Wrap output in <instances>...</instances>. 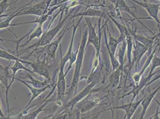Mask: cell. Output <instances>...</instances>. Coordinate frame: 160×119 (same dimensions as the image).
I'll return each instance as SVG.
<instances>
[{
  "mask_svg": "<svg viewBox=\"0 0 160 119\" xmlns=\"http://www.w3.org/2000/svg\"><path fill=\"white\" fill-rule=\"evenodd\" d=\"M75 10H76V8H74L72 10H71L70 12H69V13H67L66 16L63 18V13H64L65 10L62 11L61 12L60 19H59V21L58 23V25L56 26L53 27V28L50 29L48 30H46L45 32H44V33L42 34V35L41 36L40 39H39V40L37 42L34 43L32 45L28 46V47H27V48H25V49L20 50V51L19 53V56L20 55H22V54L26 53L29 50L33 49V50L32 51L31 53L29 54V55H27L25 57H23V58H22V59L25 60V59H26V58H29L40 47L47 46L49 44H50L52 42V41L54 38V37L58 33H59L61 29L64 26L65 23L71 19L70 18L72 17V13H73V12Z\"/></svg>",
  "mask_w": 160,
  "mask_h": 119,
  "instance_id": "obj_1",
  "label": "cell"
},
{
  "mask_svg": "<svg viewBox=\"0 0 160 119\" xmlns=\"http://www.w3.org/2000/svg\"><path fill=\"white\" fill-rule=\"evenodd\" d=\"M87 37H88V29H86L83 35L81 36V44L78 53L77 55V60L75 64V70L73 73L72 80L71 83L69 85V88L67 92L68 95L67 99H69L70 97L75 93H76L78 90V86L79 81L81 80V72L83 64V61L84 57V54L86 52V46L87 44Z\"/></svg>",
  "mask_w": 160,
  "mask_h": 119,
  "instance_id": "obj_2",
  "label": "cell"
},
{
  "mask_svg": "<svg viewBox=\"0 0 160 119\" xmlns=\"http://www.w3.org/2000/svg\"><path fill=\"white\" fill-rule=\"evenodd\" d=\"M86 23L88 29V37H87V44L86 49L87 47L92 44L93 45L96 50V56L94 59V65L98 66L99 63V59L100 58V37H101V32L100 30V24L101 18L99 20V36L97 35L96 32V26H94L92 22V20L89 17H86Z\"/></svg>",
  "mask_w": 160,
  "mask_h": 119,
  "instance_id": "obj_3",
  "label": "cell"
},
{
  "mask_svg": "<svg viewBox=\"0 0 160 119\" xmlns=\"http://www.w3.org/2000/svg\"><path fill=\"white\" fill-rule=\"evenodd\" d=\"M33 1H31L28 4L22 6V8L19 11L18 17L22 16L33 15L36 16H42L47 13L50 6L52 2V0L42 1L40 2L32 5Z\"/></svg>",
  "mask_w": 160,
  "mask_h": 119,
  "instance_id": "obj_4",
  "label": "cell"
},
{
  "mask_svg": "<svg viewBox=\"0 0 160 119\" xmlns=\"http://www.w3.org/2000/svg\"><path fill=\"white\" fill-rule=\"evenodd\" d=\"M41 54H39L37 61H31L29 66L32 69L33 73H37L41 76L44 77L50 83L54 84V76L52 77L49 69V64L46 60V54H44V59L40 60Z\"/></svg>",
  "mask_w": 160,
  "mask_h": 119,
  "instance_id": "obj_5",
  "label": "cell"
},
{
  "mask_svg": "<svg viewBox=\"0 0 160 119\" xmlns=\"http://www.w3.org/2000/svg\"><path fill=\"white\" fill-rule=\"evenodd\" d=\"M97 85L96 82L93 80L92 82L88 83L86 87H85L80 93H77L74 97L68 101L67 104L63 106L62 110L72 111L74 107L76 106L81 101L86 98L93 91L94 88Z\"/></svg>",
  "mask_w": 160,
  "mask_h": 119,
  "instance_id": "obj_6",
  "label": "cell"
},
{
  "mask_svg": "<svg viewBox=\"0 0 160 119\" xmlns=\"http://www.w3.org/2000/svg\"><path fill=\"white\" fill-rule=\"evenodd\" d=\"M72 16L71 17V19L68 21V23L67 24V26L65 27V29L63 30L62 32L60 34V36L58 37V38L57 40H54L53 42H52L50 44H49L48 45L46 46V60H47V63L48 64H49L50 63H53L55 59H56L57 50H58L59 46H60L61 41H62L65 34L67 31L68 27L69 26V25L70 22L73 19Z\"/></svg>",
  "mask_w": 160,
  "mask_h": 119,
  "instance_id": "obj_7",
  "label": "cell"
},
{
  "mask_svg": "<svg viewBox=\"0 0 160 119\" xmlns=\"http://www.w3.org/2000/svg\"><path fill=\"white\" fill-rule=\"evenodd\" d=\"M82 19H83V17H81L80 19L78 20V21L76 23V25L74 24L73 20H72V36H71V40H70L69 45V46H68V50H67V53L65 54V55L63 57H62V46H61V45H60V58H61V59H60V64H59V69L64 70L66 63H67L68 61H69L72 53L73 52L72 49H73V42H74V38H75V33H76V32L77 31V29L78 28V27L80 26V23H81V20H82Z\"/></svg>",
  "mask_w": 160,
  "mask_h": 119,
  "instance_id": "obj_8",
  "label": "cell"
},
{
  "mask_svg": "<svg viewBox=\"0 0 160 119\" xmlns=\"http://www.w3.org/2000/svg\"><path fill=\"white\" fill-rule=\"evenodd\" d=\"M56 89V85L55 84L53 87H52V91L50 92V93L47 95L46 98H45V99L42 101V102H41L38 106V108H37V109L34 110L31 112H28L27 114L23 115L22 119H37L38 116H39L41 112L43 111H44V108L45 107L47 106V104H48L50 102H53V101H56V99H53V98H50V96L52 95L53 94L54 91Z\"/></svg>",
  "mask_w": 160,
  "mask_h": 119,
  "instance_id": "obj_9",
  "label": "cell"
},
{
  "mask_svg": "<svg viewBox=\"0 0 160 119\" xmlns=\"http://www.w3.org/2000/svg\"><path fill=\"white\" fill-rule=\"evenodd\" d=\"M10 63L7 66H4L0 64V83H2L4 86L6 88V104L7 106V112L8 114V116H10V106H9V102H8V88L9 86L10 83H8L9 79L12 80V76H10V73L8 72V70L10 68ZM0 98H1V93L0 91Z\"/></svg>",
  "mask_w": 160,
  "mask_h": 119,
  "instance_id": "obj_10",
  "label": "cell"
},
{
  "mask_svg": "<svg viewBox=\"0 0 160 119\" xmlns=\"http://www.w3.org/2000/svg\"><path fill=\"white\" fill-rule=\"evenodd\" d=\"M143 98L142 99L137 101L135 102H130L128 104L111 107V108H108L105 111H107V110H111L112 111H113V110H122L124 111L125 113H126L124 119H131L132 116H133L134 112H136V110L138 109L139 106H140L142 101H143Z\"/></svg>",
  "mask_w": 160,
  "mask_h": 119,
  "instance_id": "obj_11",
  "label": "cell"
},
{
  "mask_svg": "<svg viewBox=\"0 0 160 119\" xmlns=\"http://www.w3.org/2000/svg\"><path fill=\"white\" fill-rule=\"evenodd\" d=\"M148 51L147 48L140 44L138 41L133 39V60L132 61L131 67L133 66L135 64L136 70L140 63V60L143 55L147 53Z\"/></svg>",
  "mask_w": 160,
  "mask_h": 119,
  "instance_id": "obj_12",
  "label": "cell"
},
{
  "mask_svg": "<svg viewBox=\"0 0 160 119\" xmlns=\"http://www.w3.org/2000/svg\"><path fill=\"white\" fill-rule=\"evenodd\" d=\"M139 5L146 10L149 16L153 19L157 23L160 25V20L158 18V12H159V7L160 4H151L148 2L146 1H143L144 2L138 1H132Z\"/></svg>",
  "mask_w": 160,
  "mask_h": 119,
  "instance_id": "obj_13",
  "label": "cell"
},
{
  "mask_svg": "<svg viewBox=\"0 0 160 119\" xmlns=\"http://www.w3.org/2000/svg\"><path fill=\"white\" fill-rule=\"evenodd\" d=\"M89 96H87L85 99H82L80 102H78L76 106L74 107L80 114L88 112L92 110L96 106H98L100 102V99H94L93 100L88 99Z\"/></svg>",
  "mask_w": 160,
  "mask_h": 119,
  "instance_id": "obj_14",
  "label": "cell"
},
{
  "mask_svg": "<svg viewBox=\"0 0 160 119\" xmlns=\"http://www.w3.org/2000/svg\"><path fill=\"white\" fill-rule=\"evenodd\" d=\"M15 80L19 81L21 82L22 83H23L24 85L27 86V88L29 89V91L31 93V99L29 100V102L27 104V106L25 107L24 109H27L28 108H29V106L32 104V102H33L35 99H36L37 97H38L41 94H42V93H44L48 88H50V87H53V86L55 85L54 84H50L49 85H48L47 87L44 88H41V89H37L35 88H33V86H30L28 83H27V82L23 80L20 79H18V78H15Z\"/></svg>",
  "mask_w": 160,
  "mask_h": 119,
  "instance_id": "obj_15",
  "label": "cell"
},
{
  "mask_svg": "<svg viewBox=\"0 0 160 119\" xmlns=\"http://www.w3.org/2000/svg\"><path fill=\"white\" fill-rule=\"evenodd\" d=\"M160 89V82L159 85L156 87L155 89H153L151 93H149V94L147 95L146 97H144L143 101L141 102V106H142V112L140 113L138 119H143L144 116H145V114L147 112V109L150 106L152 99H153L155 95L157 94V93L158 92V91Z\"/></svg>",
  "mask_w": 160,
  "mask_h": 119,
  "instance_id": "obj_16",
  "label": "cell"
},
{
  "mask_svg": "<svg viewBox=\"0 0 160 119\" xmlns=\"http://www.w3.org/2000/svg\"><path fill=\"white\" fill-rule=\"evenodd\" d=\"M111 2H113V3H114V4L116 8L117 9V10H118L119 12H126V13L130 14V15H132L136 20H138L139 21V23H140L142 25H143V26L147 29V30H148L151 33H152L153 35L152 32L148 27L146 26L142 22L140 21V20H139L140 18H138V17H136V16L134 14L133 12L130 10V7L128 6V5L126 4L125 1H124V0H118V1H112Z\"/></svg>",
  "mask_w": 160,
  "mask_h": 119,
  "instance_id": "obj_17",
  "label": "cell"
},
{
  "mask_svg": "<svg viewBox=\"0 0 160 119\" xmlns=\"http://www.w3.org/2000/svg\"><path fill=\"white\" fill-rule=\"evenodd\" d=\"M156 50H157V47H155V48L153 50V51L149 55L148 58L147 59L145 63V64H144V66L143 67V68L141 69V70L139 71L138 73H135L133 76V79L134 81L136 86L138 85V84H139V83L140 82L141 78H142L143 74L145 72V70H146V69L148 68V67L149 66V64L151 63L152 60L153 59V55H155V53Z\"/></svg>",
  "mask_w": 160,
  "mask_h": 119,
  "instance_id": "obj_18",
  "label": "cell"
},
{
  "mask_svg": "<svg viewBox=\"0 0 160 119\" xmlns=\"http://www.w3.org/2000/svg\"><path fill=\"white\" fill-rule=\"evenodd\" d=\"M130 33L133 36L134 40L138 41L139 42H140V44H142V45H143L147 48L148 51H149V55H150L152 53V45H153L154 40L151 39H149L143 35H138V34L135 33L134 32H132L130 31Z\"/></svg>",
  "mask_w": 160,
  "mask_h": 119,
  "instance_id": "obj_19",
  "label": "cell"
},
{
  "mask_svg": "<svg viewBox=\"0 0 160 119\" xmlns=\"http://www.w3.org/2000/svg\"><path fill=\"white\" fill-rule=\"evenodd\" d=\"M10 69H11L12 71L13 72V75L12 76V80H11V81L10 82L9 86H8V91H9L10 87L12 85L14 81L15 80V78H15V75H16V74L17 72H19L20 70H24V71H25L26 72H28V73H31V74L33 73L32 70H31L27 68L22 63H20V61H14L13 66L10 67Z\"/></svg>",
  "mask_w": 160,
  "mask_h": 119,
  "instance_id": "obj_20",
  "label": "cell"
},
{
  "mask_svg": "<svg viewBox=\"0 0 160 119\" xmlns=\"http://www.w3.org/2000/svg\"><path fill=\"white\" fill-rule=\"evenodd\" d=\"M0 59L7 60L8 61H20V63H22V64H25L27 66H29L31 62L29 61H27L26 60L22 59L17 56H15L13 54L8 52L5 50L2 49L1 47H0Z\"/></svg>",
  "mask_w": 160,
  "mask_h": 119,
  "instance_id": "obj_21",
  "label": "cell"
},
{
  "mask_svg": "<svg viewBox=\"0 0 160 119\" xmlns=\"http://www.w3.org/2000/svg\"><path fill=\"white\" fill-rule=\"evenodd\" d=\"M103 16V12L100 11V10H94L91 8H88L85 12L79 13L77 12L76 13L74 14L72 16V17L73 19L77 17H99L102 18V16Z\"/></svg>",
  "mask_w": 160,
  "mask_h": 119,
  "instance_id": "obj_22",
  "label": "cell"
},
{
  "mask_svg": "<svg viewBox=\"0 0 160 119\" xmlns=\"http://www.w3.org/2000/svg\"><path fill=\"white\" fill-rule=\"evenodd\" d=\"M108 16L109 17V18L111 19L112 22L115 25V26L118 28V29L119 30L120 33V36L117 40L118 41V43L121 44L122 41L125 40L126 39V36H127V33L129 32V30L124 25L121 24L115 19H113L112 16H111L110 14H108Z\"/></svg>",
  "mask_w": 160,
  "mask_h": 119,
  "instance_id": "obj_23",
  "label": "cell"
},
{
  "mask_svg": "<svg viewBox=\"0 0 160 119\" xmlns=\"http://www.w3.org/2000/svg\"><path fill=\"white\" fill-rule=\"evenodd\" d=\"M27 73L25 74V76L30 80V81H25V82H27V83L31 84L32 86H33V88H35L37 89H41V88H44L47 87L50 84H53V83H50L49 81H48L46 79L44 80L42 82L38 80H37L33 78V76L31 74V73H28V72Z\"/></svg>",
  "mask_w": 160,
  "mask_h": 119,
  "instance_id": "obj_24",
  "label": "cell"
},
{
  "mask_svg": "<svg viewBox=\"0 0 160 119\" xmlns=\"http://www.w3.org/2000/svg\"><path fill=\"white\" fill-rule=\"evenodd\" d=\"M43 33H44V31L42 30V25H38V26L35 27V29L33 30V31H32V32L28 33V35H29L28 39L23 44H22L20 46L22 47L27 46L33 39H35V38L40 39V38L41 37Z\"/></svg>",
  "mask_w": 160,
  "mask_h": 119,
  "instance_id": "obj_25",
  "label": "cell"
},
{
  "mask_svg": "<svg viewBox=\"0 0 160 119\" xmlns=\"http://www.w3.org/2000/svg\"><path fill=\"white\" fill-rule=\"evenodd\" d=\"M126 50H127V42L125 40L120 44V45L118 47V62L120 64L119 69L121 70H123V67L125 63L124 56H125Z\"/></svg>",
  "mask_w": 160,
  "mask_h": 119,
  "instance_id": "obj_26",
  "label": "cell"
},
{
  "mask_svg": "<svg viewBox=\"0 0 160 119\" xmlns=\"http://www.w3.org/2000/svg\"><path fill=\"white\" fill-rule=\"evenodd\" d=\"M104 34H105V44H106V46H107V50H108V53L109 54V57L111 60V66H112V72L116 71L120 67V64L118 62V60L116 59L115 55H113L112 53H111V51H110V49L108 46V40H107V33H106V29H104Z\"/></svg>",
  "mask_w": 160,
  "mask_h": 119,
  "instance_id": "obj_27",
  "label": "cell"
},
{
  "mask_svg": "<svg viewBox=\"0 0 160 119\" xmlns=\"http://www.w3.org/2000/svg\"><path fill=\"white\" fill-rule=\"evenodd\" d=\"M132 35L129 31V32L127 33L126 40L127 42V57L128 60V66H130V69H131L132 64V53L133 50V38H132Z\"/></svg>",
  "mask_w": 160,
  "mask_h": 119,
  "instance_id": "obj_28",
  "label": "cell"
},
{
  "mask_svg": "<svg viewBox=\"0 0 160 119\" xmlns=\"http://www.w3.org/2000/svg\"><path fill=\"white\" fill-rule=\"evenodd\" d=\"M151 63H152V64H151V68L150 69V72H149V73L148 74V76L146 77V79L148 82V83L151 81L152 77L154 75V74H153V70L157 67H160V57L157 56V55L155 54L153 55V59L152 60Z\"/></svg>",
  "mask_w": 160,
  "mask_h": 119,
  "instance_id": "obj_29",
  "label": "cell"
},
{
  "mask_svg": "<svg viewBox=\"0 0 160 119\" xmlns=\"http://www.w3.org/2000/svg\"><path fill=\"white\" fill-rule=\"evenodd\" d=\"M107 26V30H108V33H109V40L108 42V46H109V48L111 53H112L113 55H115L117 48L118 47V44H120L118 43V41L117 39H115L113 38L112 35L110 33V32L108 28V26Z\"/></svg>",
  "mask_w": 160,
  "mask_h": 119,
  "instance_id": "obj_30",
  "label": "cell"
},
{
  "mask_svg": "<svg viewBox=\"0 0 160 119\" xmlns=\"http://www.w3.org/2000/svg\"><path fill=\"white\" fill-rule=\"evenodd\" d=\"M14 2L13 1H8V0H3L0 1V17H6L9 16V14H4L6 12L7 9L10 6L13 4Z\"/></svg>",
  "mask_w": 160,
  "mask_h": 119,
  "instance_id": "obj_31",
  "label": "cell"
},
{
  "mask_svg": "<svg viewBox=\"0 0 160 119\" xmlns=\"http://www.w3.org/2000/svg\"><path fill=\"white\" fill-rule=\"evenodd\" d=\"M80 40L78 42V45L77 46V49L76 50L75 52H72V54H71V56L70 57V59H69V64H68V67L67 69V71L65 73V74L67 75V74L68 73V72H69V70L71 69V68L73 66V64L74 63H75L76 61V60H77V55H78V51H79V48H80Z\"/></svg>",
  "mask_w": 160,
  "mask_h": 119,
  "instance_id": "obj_32",
  "label": "cell"
},
{
  "mask_svg": "<svg viewBox=\"0 0 160 119\" xmlns=\"http://www.w3.org/2000/svg\"><path fill=\"white\" fill-rule=\"evenodd\" d=\"M70 112L71 111L60 110L59 112L53 114L50 119H69L71 116Z\"/></svg>",
  "mask_w": 160,
  "mask_h": 119,
  "instance_id": "obj_33",
  "label": "cell"
},
{
  "mask_svg": "<svg viewBox=\"0 0 160 119\" xmlns=\"http://www.w3.org/2000/svg\"><path fill=\"white\" fill-rule=\"evenodd\" d=\"M159 79H160V74H158V76H157L154 79H153L152 80H151L148 84H147V86H148V85H149L150 84H151L152 82H155V80H157Z\"/></svg>",
  "mask_w": 160,
  "mask_h": 119,
  "instance_id": "obj_34",
  "label": "cell"
},
{
  "mask_svg": "<svg viewBox=\"0 0 160 119\" xmlns=\"http://www.w3.org/2000/svg\"><path fill=\"white\" fill-rule=\"evenodd\" d=\"M1 106H2V104H1V101H0V117L4 118V117H5L6 116H5V115L4 114V112H2Z\"/></svg>",
  "mask_w": 160,
  "mask_h": 119,
  "instance_id": "obj_35",
  "label": "cell"
},
{
  "mask_svg": "<svg viewBox=\"0 0 160 119\" xmlns=\"http://www.w3.org/2000/svg\"><path fill=\"white\" fill-rule=\"evenodd\" d=\"M160 112H158V108H157V112L155 114V115L153 116V117H152V119H160V117L158 116V115H159V114H160Z\"/></svg>",
  "mask_w": 160,
  "mask_h": 119,
  "instance_id": "obj_36",
  "label": "cell"
},
{
  "mask_svg": "<svg viewBox=\"0 0 160 119\" xmlns=\"http://www.w3.org/2000/svg\"><path fill=\"white\" fill-rule=\"evenodd\" d=\"M53 113H52V114H48V115H47L46 116H45V117H42V118H38V119H50L52 116H53Z\"/></svg>",
  "mask_w": 160,
  "mask_h": 119,
  "instance_id": "obj_37",
  "label": "cell"
},
{
  "mask_svg": "<svg viewBox=\"0 0 160 119\" xmlns=\"http://www.w3.org/2000/svg\"><path fill=\"white\" fill-rule=\"evenodd\" d=\"M98 117H99V114L95 117H94L92 119H98Z\"/></svg>",
  "mask_w": 160,
  "mask_h": 119,
  "instance_id": "obj_38",
  "label": "cell"
},
{
  "mask_svg": "<svg viewBox=\"0 0 160 119\" xmlns=\"http://www.w3.org/2000/svg\"><path fill=\"white\" fill-rule=\"evenodd\" d=\"M155 101H156V102H157V104H158V105H159V106H160V102H158V100H157V99H155Z\"/></svg>",
  "mask_w": 160,
  "mask_h": 119,
  "instance_id": "obj_39",
  "label": "cell"
},
{
  "mask_svg": "<svg viewBox=\"0 0 160 119\" xmlns=\"http://www.w3.org/2000/svg\"><path fill=\"white\" fill-rule=\"evenodd\" d=\"M159 12H160V7H159Z\"/></svg>",
  "mask_w": 160,
  "mask_h": 119,
  "instance_id": "obj_40",
  "label": "cell"
},
{
  "mask_svg": "<svg viewBox=\"0 0 160 119\" xmlns=\"http://www.w3.org/2000/svg\"></svg>",
  "mask_w": 160,
  "mask_h": 119,
  "instance_id": "obj_41",
  "label": "cell"
}]
</instances>
